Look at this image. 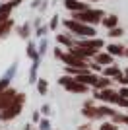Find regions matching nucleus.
<instances>
[{"instance_id":"4be33fe9","label":"nucleus","mask_w":128,"mask_h":130,"mask_svg":"<svg viewBox=\"0 0 128 130\" xmlns=\"http://www.w3.org/2000/svg\"><path fill=\"white\" fill-rule=\"evenodd\" d=\"M126 56H128V51H126Z\"/></svg>"},{"instance_id":"f3484780","label":"nucleus","mask_w":128,"mask_h":130,"mask_svg":"<svg viewBox=\"0 0 128 130\" xmlns=\"http://www.w3.org/2000/svg\"><path fill=\"white\" fill-rule=\"evenodd\" d=\"M107 84H109V80H97V87H103Z\"/></svg>"},{"instance_id":"423d86ee","label":"nucleus","mask_w":128,"mask_h":130,"mask_svg":"<svg viewBox=\"0 0 128 130\" xmlns=\"http://www.w3.org/2000/svg\"><path fill=\"white\" fill-rule=\"evenodd\" d=\"M64 4H66L68 10H74V12H85L87 10V6L82 4V2H78V0H64Z\"/></svg>"},{"instance_id":"ddd939ff","label":"nucleus","mask_w":128,"mask_h":130,"mask_svg":"<svg viewBox=\"0 0 128 130\" xmlns=\"http://www.w3.org/2000/svg\"><path fill=\"white\" fill-rule=\"evenodd\" d=\"M115 101H117L120 107H128V101H126V99H122V97H118V95L115 97Z\"/></svg>"},{"instance_id":"f257e3e1","label":"nucleus","mask_w":128,"mask_h":130,"mask_svg":"<svg viewBox=\"0 0 128 130\" xmlns=\"http://www.w3.org/2000/svg\"><path fill=\"white\" fill-rule=\"evenodd\" d=\"M21 99H23V95H18V97H16V103L12 105V107H8L6 111H2V113H0V119H2V120H10V119H14V117L20 113V109H21V103H20Z\"/></svg>"},{"instance_id":"39448f33","label":"nucleus","mask_w":128,"mask_h":130,"mask_svg":"<svg viewBox=\"0 0 128 130\" xmlns=\"http://www.w3.org/2000/svg\"><path fill=\"white\" fill-rule=\"evenodd\" d=\"M14 95H16V93L12 91V89H10V91H6L4 95L0 97V109H4V107H10V105H14V103H16Z\"/></svg>"},{"instance_id":"412c9836","label":"nucleus","mask_w":128,"mask_h":130,"mask_svg":"<svg viewBox=\"0 0 128 130\" xmlns=\"http://www.w3.org/2000/svg\"><path fill=\"white\" fill-rule=\"evenodd\" d=\"M122 95H126V97H128V89H122Z\"/></svg>"},{"instance_id":"a211bd4d","label":"nucleus","mask_w":128,"mask_h":130,"mask_svg":"<svg viewBox=\"0 0 128 130\" xmlns=\"http://www.w3.org/2000/svg\"><path fill=\"white\" fill-rule=\"evenodd\" d=\"M101 130H117V128H115L113 124H103V126H101Z\"/></svg>"},{"instance_id":"6e6552de","label":"nucleus","mask_w":128,"mask_h":130,"mask_svg":"<svg viewBox=\"0 0 128 130\" xmlns=\"http://www.w3.org/2000/svg\"><path fill=\"white\" fill-rule=\"evenodd\" d=\"M80 82H82V84H97V78L95 76H87V74H82Z\"/></svg>"},{"instance_id":"f8f14e48","label":"nucleus","mask_w":128,"mask_h":130,"mask_svg":"<svg viewBox=\"0 0 128 130\" xmlns=\"http://www.w3.org/2000/svg\"><path fill=\"white\" fill-rule=\"evenodd\" d=\"M109 51H111V54H122V53H124L122 47H118V45H111V47H109Z\"/></svg>"},{"instance_id":"2eb2a0df","label":"nucleus","mask_w":128,"mask_h":130,"mask_svg":"<svg viewBox=\"0 0 128 130\" xmlns=\"http://www.w3.org/2000/svg\"><path fill=\"white\" fill-rule=\"evenodd\" d=\"M58 41H60V43H64V45H72V41H70L68 37H64V35H60V37H58Z\"/></svg>"},{"instance_id":"f03ea898","label":"nucleus","mask_w":128,"mask_h":130,"mask_svg":"<svg viewBox=\"0 0 128 130\" xmlns=\"http://www.w3.org/2000/svg\"><path fill=\"white\" fill-rule=\"evenodd\" d=\"M66 23V27L68 29H72V31H76V33H80V35H93V27H87V25H82V23H78V22H64Z\"/></svg>"},{"instance_id":"4468645a","label":"nucleus","mask_w":128,"mask_h":130,"mask_svg":"<svg viewBox=\"0 0 128 130\" xmlns=\"http://www.w3.org/2000/svg\"><path fill=\"white\" fill-rule=\"evenodd\" d=\"M39 91H41V93H47V82H39Z\"/></svg>"},{"instance_id":"20e7f679","label":"nucleus","mask_w":128,"mask_h":130,"mask_svg":"<svg viewBox=\"0 0 128 130\" xmlns=\"http://www.w3.org/2000/svg\"><path fill=\"white\" fill-rule=\"evenodd\" d=\"M62 84L66 86L68 91H78V93H84L87 87L82 84V82H74V80H68V78H62Z\"/></svg>"},{"instance_id":"9d476101","label":"nucleus","mask_w":128,"mask_h":130,"mask_svg":"<svg viewBox=\"0 0 128 130\" xmlns=\"http://www.w3.org/2000/svg\"><path fill=\"white\" fill-rule=\"evenodd\" d=\"M111 56H109V54H97V62H99V64H111Z\"/></svg>"},{"instance_id":"1a4fd4ad","label":"nucleus","mask_w":128,"mask_h":130,"mask_svg":"<svg viewBox=\"0 0 128 130\" xmlns=\"http://www.w3.org/2000/svg\"><path fill=\"white\" fill-rule=\"evenodd\" d=\"M10 27H12V22H8V20H0V35L6 33Z\"/></svg>"},{"instance_id":"dca6fc26","label":"nucleus","mask_w":128,"mask_h":130,"mask_svg":"<svg viewBox=\"0 0 128 130\" xmlns=\"http://www.w3.org/2000/svg\"><path fill=\"white\" fill-rule=\"evenodd\" d=\"M105 74H107V76H117V74H118V70H117V68H109V70H107Z\"/></svg>"},{"instance_id":"6ab92c4d","label":"nucleus","mask_w":128,"mask_h":130,"mask_svg":"<svg viewBox=\"0 0 128 130\" xmlns=\"http://www.w3.org/2000/svg\"><path fill=\"white\" fill-rule=\"evenodd\" d=\"M6 86H8V82H6V80H4V82H0V93L4 91V87H6Z\"/></svg>"},{"instance_id":"aec40b11","label":"nucleus","mask_w":128,"mask_h":130,"mask_svg":"<svg viewBox=\"0 0 128 130\" xmlns=\"http://www.w3.org/2000/svg\"><path fill=\"white\" fill-rule=\"evenodd\" d=\"M120 33H122L120 29H113V31H111V35H113V37H117V35H120Z\"/></svg>"},{"instance_id":"9b49d317","label":"nucleus","mask_w":128,"mask_h":130,"mask_svg":"<svg viewBox=\"0 0 128 130\" xmlns=\"http://www.w3.org/2000/svg\"><path fill=\"white\" fill-rule=\"evenodd\" d=\"M103 23H105L107 27H115V25H117V18L111 16V18H107V20H103Z\"/></svg>"},{"instance_id":"7ed1b4c3","label":"nucleus","mask_w":128,"mask_h":130,"mask_svg":"<svg viewBox=\"0 0 128 130\" xmlns=\"http://www.w3.org/2000/svg\"><path fill=\"white\" fill-rule=\"evenodd\" d=\"M78 20L82 22H89V23H95L101 20V12H95V10H87V12H80L78 14Z\"/></svg>"},{"instance_id":"0eeeda50","label":"nucleus","mask_w":128,"mask_h":130,"mask_svg":"<svg viewBox=\"0 0 128 130\" xmlns=\"http://www.w3.org/2000/svg\"><path fill=\"white\" fill-rule=\"evenodd\" d=\"M16 4H18V0H16V2H12V4L2 6V8H0V20H4V18H6V14H10V10H12V8H14Z\"/></svg>"}]
</instances>
